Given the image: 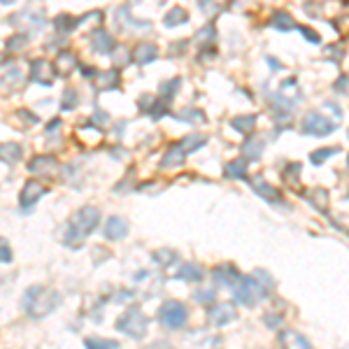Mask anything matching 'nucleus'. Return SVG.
<instances>
[{
    "mask_svg": "<svg viewBox=\"0 0 349 349\" xmlns=\"http://www.w3.org/2000/svg\"><path fill=\"white\" fill-rule=\"evenodd\" d=\"M177 279H189V282H200L202 279V270L196 263H184L177 270Z\"/></svg>",
    "mask_w": 349,
    "mask_h": 349,
    "instance_id": "obj_19",
    "label": "nucleus"
},
{
    "mask_svg": "<svg viewBox=\"0 0 349 349\" xmlns=\"http://www.w3.org/2000/svg\"><path fill=\"white\" fill-rule=\"evenodd\" d=\"M152 105H156V100H154L152 96H147V93H145V96L137 100V107H140L142 112H149V110H152Z\"/></svg>",
    "mask_w": 349,
    "mask_h": 349,
    "instance_id": "obj_39",
    "label": "nucleus"
},
{
    "mask_svg": "<svg viewBox=\"0 0 349 349\" xmlns=\"http://www.w3.org/2000/svg\"><path fill=\"white\" fill-rule=\"evenodd\" d=\"M335 126H338V124H335L333 119H329L326 114H321V112H310L303 119V131L307 133V135L324 137V135H329V133H333Z\"/></svg>",
    "mask_w": 349,
    "mask_h": 349,
    "instance_id": "obj_6",
    "label": "nucleus"
},
{
    "mask_svg": "<svg viewBox=\"0 0 349 349\" xmlns=\"http://www.w3.org/2000/svg\"><path fill=\"white\" fill-rule=\"evenodd\" d=\"M202 145H205V135H189V137H184V140L179 142V147L184 149V154L196 152V149H200Z\"/></svg>",
    "mask_w": 349,
    "mask_h": 349,
    "instance_id": "obj_23",
    "label": "nucleus"
},
{
    "mask_svg": "<svg viewBox=\"0 0 349 349\" xmlns=\"http://www.w3.org/2000/svg\"><path fill=\"white\" fill-rule=\"evenodd\" d=\"M175 45H177V47H172V49H170V54H182V51H184V47H187V42H175Z\"/></svg>",
    "mask_w": 349,
    "mask_h": 349,
    "instance_id": "obj_44",
    "label": "nucleus"
},
{
    "mask_svg": "<svg viewBox=\"0 0 349 349\" xmlns=\"http://www.w3.org/2000/svg\"><path fill=\"white\" fill-rule=\"evenodd\" d=\"M254 126H256V116L254 114H247V116H235L231 121V128L238 133H252Z\"/></svg>",
    "mask_w": 349,
    "mask_h": 349,
    "instance_id": "obj_16",
    "label": "nucleus"
},
{
    "mask_svg": "<svg viewBox=\"0 0 349 349\" xmlns=\"http://www.w3.org/2000/svg\"><path fill=\"white\" fill-rule=\"evenodd\" d=\"M340 149L338 147H329V149H319V152L312 154V163L314 166H319V163H324L326 158H331V154H338Z\"/></svg>",
    "mask_w": 349,
    "mask_h": 349,
    "instance_id": "obj_33",
    "label": "nucleus"
},
{
    "mask_svg": "<svg viewBox=\"0 0 349 349\" xmlns=\"http://www.w3.org/2000/svg\"><path fill=\"white\" fill-rule=\"evenodd\" d=\"M189 21V14H187V10L184 7H175V10H170L166 14V19H163V24L168 26V28H175V26H179V24H187Z\"/></svg>",
    "mask_w": 349,
    "mask_h": 349,
    "instance_id": "obj_18",
    "label": "nucleus"
},
{
    "mask_svg": "<svg viewBox=\"0 0 349 349\" xmlns=\"http://www.w3.org/2000/svg\"><path fill=\"white\" fill-rule=\"evenodd\" d=\"M208 317L210 321H212L214 326H228L235 321V305L233 303H219V305H212V307L208 310Z\"/></svg>",
    "mask_w": 349,
    "mask_h": 349,
    "instance_id": "obj_7",
    "label": "nucleus"
},
{
    "mask_svg": "<svg viewBox=\"0 0 349 349\" xmlns=\"http://www.w3.org/2000/svg\"><path fill=\"white\" fill-rule=\"evenodd\" d=\"M102 233H105L107 240H121L128 235V223L126 219L121 217H110L105 221V228H102Z\"/></svg>",
    "mask_w": 349,
    "mask_h": 349,
    "instance_id": "obj_11",
    "label": "nucleus"
},
{
    "mask_svg": "<svg viewBox=\"0 0 349 349\" xmlns=\"http://www.w3.org/2000/svg\"><path fill=\"white\" fill-rule=\"evenodd\" d=\"M263 145L265 142L261 140V137H252V140H247L244 142V156L247 158H254V161H256V158H261V154H263Z\"/></svg>",
    "mask_w": 349,
    "mask_h": 349,
    "instance_id": "obj_20",
    "label": "nucleus"
},
{
    "mask_svg": "<svg viewBox=\"0 0 349 349\" xmlns=\"http://www.w3.org/2000/svg\"><path fill=\"white\" fill-rule=\"evenodd\" d=\"M114 58H116V63H119V61H126V58H128V51H119V49H116Z\"/></svg>",
    "mask_w": 349,
    "mask_h": 349,
    "instance_id": "obj_45",
    "label": "nucleus"
},
{
    "mask_svg": "<svg viewBox=\"0 0 349 349\" xmlns=\"http://www.w3.org/2000/svg\"><path fill=\"white\" fill-rule=\"evenodd\" d=\"M187 317H189L187 307H184L182 303H177V300H168V303H163L161 307H158V321L170 331L184 329Z\"/></svg>",
    "mask_w": 349,
    "mask_h": 349,
    "instance_id": "obj_5",
    "label": "nucleus"
},
{
    "mask_svg": "<svg viewBox=\"0 0 349 349\" xmlns=\"http://www.w3.org/2000/svg\"><path fill=\"white\" fill-rule=\"evenodd\" d=\"M214 279H217L221 286H235V282L240 279V275H238V270L233 268V265H219V268H214Z\"/></svg>",
    "mask_w": 349,
    "mask_h": 349,
    "instance_id": "obj_14",
    "label": "nucleus"
},
{
    "mask_svg": "<svg viewBox=\"0 0 349 349\" xmlns=\"http://www.w3.org/2000/svg\"><path fill=\"white\" fill-rule=\"evenodd\" d=\"M119 84V70H110L100 77V86L102 89H114Z\"/></svg>",
    "mask_w": 349,
    "mask_h": 349,
    "instance_id": "obj_32",
    "label": "nucleus"
},
{
    "mask_svg": "<svg viewBox=\"0 0 349 349\" xmlns=\"http://www.w3.org/2000/svg\"><path fill=\"white\" fill-rule=\"evenodd\" d=\"M226 172H228V177L244 179V175H247V158H235V161H231L226 166Z\"/></svg>",
    "mask_w": 349,
    "mask_h": 349,
    "instance_id": "obj_21",
    "label": "nucleus"
},
{
    "mask_svg": "<svg viewBox=\"0 0 349 349\" xmlns=\"http://www.w3.org/2000/svg\"><path fill=\"white\" fill-rule=\"evenodd\" d=\"M177 89H179V79H170L168 84H163V86H161V93L168 98V100H170L172 91H177Z\"/></svg>",
    "mask_w": 349,
    "mask_h": 349,
    "instance_id": "obj_38",
    "label": "nucleus"
},
{
    "mask_svg": "<svg viewBox=\"0 0 349 349\" xmlns=\"http://www.w3.org/2000/svg\"><path fill=\"white\" fill-rule=\"evenodd\" d=\"M214 37H217V28H214V26H205V28H200V31L196 33V42L200 47L214 45Z\"/></svg>",
    "mask_w": 349,
    "mask_h": 349,
    "instance_id": "obj_24",
    "label": "nucleus"
},
{
    "mask_svg": "<svg viewBox=\"0 0 349 349\" xmlns=\"http://www.w3.org/2000/svg\"><path fill=\"white\" fill-rule=\"evenodd\" d=\"M54 77H56L54 63L45 61V58L33 61V66H31V79L33 81H37V84H42V86H49V84H54Z\"/></svg>",
    "mask_w": 349,
    "mask_h": 349,
    "instance_id": "obj_8",
    "label": "nucleus"
},
{
    "mask_svg": "<svg viewBox=\"0 0 349 349\" xmlns=\"http://www.w3.org/2000/svg\"><path fill=\"white\" fill-rule=\"evenodd\" d=\"M156 56H158V47L152 45V42H140V45L133 49V58H135V63H140V66H149Z\"/></svg>",
    "mask_w": 349,
    "mask_h": 349,
    "instance_id": "obj_12",
    "label": "nucleus"
},
{
    "mask_svg": "<svg viewBox=\"0 0 349 349\" xmlns=\"http://www.w3.org/2000/svg\"><path fill=\"white\" fill-rule=\"evenodd\" d=\"M147 349H172V347H170V344H168V342H166V340H158V342L149 344V347H147Z\"/></svg>",
    "mask_w": 349,
    "mask_h": 349,
    "instance_id": "obj_43",
    "label": "nucleus"
},
{
    "mask_svg": "<svg viewBox=\"0 0 349 349\" xmlns=\"http://www.w3.org/2000/svg\"><path fill=\"white\" fill-rule=\"evenodd\" d=\"M116 331H121L124 335H128L133 340L145 338V333H147V317L137 307H128L116 321Z\"/></svg>",
    "mask_w": 349,
    "mask_h": 349,
    "instance_id": "obj_4",
    "label": "nucleus"
},
{
    "mask_svg": "<svg viewBox=\"0 0 349 349\" xmlns=\"http://www.w3.org/2000/svg\"><path fill=\"white\" fill-rule=\"evenodd\" d=\"M91 45H93L96 54H110V51H114V40H112V35L107 31H102V28H98V31L93 33Z\"/></svg>",
    "mask_w": 349,
    "mask_h": 349,
    "instance_id": "obj_13",
    "label": "nucleus"
},
{
    "mask_svg": "<svg viewBox=\"0 0 349 349\" xmlns=\"http://www.w3.org/2000/svg\"><path fill=\"white\" fill-rule=\"evenodd\" d=\"M273 289V277L265 270H254V275H240V279L235 282V286L231 289L233 298L238 300L240 305H256L261 298L270 294Z\"/></svg>",
    "mask_w": 349,
    "mask_h": 349,
    "instance_id": "obj_1",
    "label": "nucleus"
},
{
    "mask_svg": "<svg viewBox=\"0 0 349 349\" xmlns=\"http://www.w3.org/2000/svg\"><path fill=\"white\" fill-rule=\"evenodd\" d=\"M279 347L282 349H312V344L298 331H282L279 333Z\"/></svg>",
    "mask_w": 349,
    "mask_h": 349,
    "instance_id": "obj_10",
    "label": "nucleus"
},
{
    "mask_svg": "<svg viewBox=\"0 0 349 349\" xmlns=\"http://www.w3.org/2000/svg\"><path fill=\"white\" fill-rule=\"evenodd\" d=\"M58 300H61V296L56 294V291H51V289L31 286L24 294V310H26L28 317L42 319V317H47V314L54 312L56 305H58Z\"/></svg>",
    "mask_w": 349,
    "mask_h": 349,
    "instance_id": "obj_3",
    "label": "nucleus"
},
{
    "mask_svg": "<svg viewBox=\"0 0 349 349\" xmlns=\"http://www.w3.org/2000/svg\"><path fill=\"white\" fill-rule=\"evenodd\" d=\"M58 63H61V68H63L66 72H70V68L75 66V56H72L70 51H63V54L58 56Z\"/></svg>",
    "mask_w": 349,
    "mask_h": 349,
    "instance_id": "obj_36",
    "label": "nucleus"
},
{
    "mask_svg": "<svg viewBox=\"0 0 349 349\" xmlns=\"http://www.w3.org/2000/svg\"><path fill=\"white\" fill-rule=\"evenodd\" d=\"M152 258L156 261L158 265H161V268H168V265L177 263V254L172 252V249H158V252L152 254Z\"/></svg>",
    "mask_w": 349,
    "mask_h": 349,
    "instance_id": "obj_22",
    "label": "nucleus"
},
{
    "mask_svg": "<svg viewBox=\"0 0 349 349\" xmlns=\"http://www.w3.org/2000/svg\"><path fill=\"white\" fill-rule=\"evenodd\" d=\"M54 158L51 156H37L33 158L31 163H28V168H31V172H40V170H49V168H54Z\"/></svg>",
    "mask_w": 349,
    "mask_h": 349,
    "instance_id": "obj_27",
    "label": "nucleus"
},
{
    "mask_svg": "<svg viewBox=\"0 0 349 349\" xmlns=\"http://www.w3.org/2000/svg\"><path fill=\"white\" fill-rule=\"evenodd\" d=\"M300 33H303V35L307 37L310 42H314V45H319V42H321V37H319L314 31H310V28H300Z\"/></svg>",
    "mask_w": 349,
    "mask_h": 349,
    "instance_id": "obj_40",
    "label": "nucleus"
},
{
    "mask_svg": "<svg viewBox=\"0 0 349 349\" xmlns=\"http://www.w3.org/2000/svg\"><path fill=\"white\" fill-rule=\"evenodd\" d=\"M214 296H217V289L208 286V289H198L196 294H193V298H196L198 303H205V305H208V303H212V300H214Z\"/></svg>",
    "mask_w": 349,
    "mask_h": 349,
    "instance_id": "obj_30",
    "label": "nucleus"
},
{
    "mask_svg": "<svg viewBox=\"0 0 349 349\" xmlns=\"http://www.w3.org/2000/svg\"><path fill=\"white\" fill-rule=\"evenodd\" d=\"M184 149L179 147V145H172L170 149H168V154H166V158L161 161V168H172V166H182V161H184Z\"/></svg>",
    "mask_w": 349,
    "mask_h": 349,
    "instance_id": "obj_15",
    "label": "nucleus"
},
{
    "mask_svg": "<svg viewBox=\"0 0 349 349\" xmlns=\"http://www.w3.org/2000/svg\"><path fill=\"white\" fill-rule=\"evenodd\" d=\"M312 202L314 205H317L319 210H324L326 208V200H329V196H326V191H321V189H319V191H312Z\"/></svg>",
    "mask_w": 349,
    "mask_h": 349,
    "instance_id": "obj_37",
    "label": "nucleus"
},
{
    "mask_svg": "<svg viewBox=\"0 0 349 349\" xmlns=\"http://www.w3.org/2000/svg\"><path fill=\"white\" fill-rule=\"evenodd\" d=\"M254 187H256V191L261 193V196H263V198H268V200H279V196H277V189L268 187V184L263 182V177H258L256 182H254Z\"/></svg>",
    "mask_w": 349,
    "mask_h": 349,
    "instance_id": "obj_26",
    "label": "nucleus"
},
{
    "mask_svg": "<svg viewBox=\"0 0 349 349\" xmlns=\"http://www.w3.org/2000/svg\"><path fill=\"white\" fill-rule=\"evenodd\" d=\"M10 261H12L10 247H7V242H3V263H10Z\"/></svg>",
    "mask_w": 349,
    "mask_h": 349,
    "instance_id": "obj_42",
    "label": "nucleus"
},
{
    "mask_svg": "<svg viewBox=\"0 0 349 349\" xmlns=\"http://www.w3.org/2000/svg\"><path fill=\"white\" fill-rule=\"evenodd\" d=\"M98 221H100V212H98L96 208L89 205V208L77 210L66 226L63 242H66L68 247H79V244L93 233V228L98 226Z\"/></svg>",
    "mask_w": 349,
    "mask_h": 349,
    "instance_id": "obj_2",
    "label": "nucleus"
},
{
    "mask_svg": "<svg viewBox=\"0 0 349 349\" xmlns=\"http://www.w3.org/2000/svg\"><path fill=\"white\" fill-rule=\"evenodd\" d=\"M268 63H270V66H273V70H279V68H282L277 61H275V58H268Z\"/></svg>",
    "mask_w": 349,
    "mask_h": 349,
    "instance_id": "obj_46",
    "label": "nucleus"
},
{
    "mask_svg": "<svg viewBox=\"0 0 349 349\" xmlns=\"http://www.w3.org/2000/svg\"><path fill=\"white\" fill-rule=\"evenodd\" d=\"M3 158H5V161H19L21 158V147L19 145H14V142H5V145H3Z\"/></svg>",
    "mask_w": 349,
    "mask_h": 349,
    "instance_id": "obj_28",
    "label": "nucleus"
},
{
    "mask_svg": "<svg viewBox=\"0 0 349 349\" xmlns=\"http://www.w3.org/2000/svg\"><path fill=\"white\" fill-rule=\"evenodd\" d=\"M28 42V35H24V33H19V35H14V37H10L7 40V49H12V51H19V49H24V45Z\"/></svg>",
    "mask_w": 349,
    "mask_h": 349,
    "instance_id": "obj_35",
    "label": "nucleus"
},
{
    "mask_svg": "<svg viewBox=\"0 0 349 349\" xmlns=\"http://www.w3.org/2000/svg\"><path fill=\"white\" fill-rule=\"evenodd\" d=\"M45 191H47L45 184L35 182V179H31V182H26L24 191H21V198H19L21 208H24V210H31L33 205H35V202L40 200L42 196H45Z\"/></svg>",
    "mask_w": 349,
    "mask_h": 349,
    "instance_id": "obj_9",
    "label": "nucleus"
},
{
    "mask_svg": "<svg viewBox=\"0 0 349 349\" xmlns=\"http://www.w3.org/2000/svg\"><path fill=\"white\" fill-rule=\"evenodd\" d=\"M54 24H56V28H58V31H72V28H77V19H72V16H68V14H61V16H58V19H56L54 21Z\"/></svg>",
    "mask_w": 349,
    "mask_h": 349,
    "instance_id": "obj_31",
    "label": "nucleus"
},
{
    "mask_svg": "<svg viewBox=\"0 0 349 349\" xmlns=\"http://www.w3.org/2000/svg\"><path fill=\"white\" fill-rule=\"evenodd\" d=\"M84 344L86 349H116L119 347V342H114V340H100V338H86Z\"/></svg>",
    "mask_w": 349,
    "mask_h": 349,
    "instance_id": "obj_25",
    "label": "nucleus"
},
{
    "mask_svg": "<svg viewBox=\"0 0 349 349\" xmlns=\"http://www.w3.org/2000/svg\"><path fill=\"white\" fill-rule=\"evenodd\" d=\"M12 3H14V0H3V5H5V7H7V5H12Z\"/></svg>",
    "mask_w": 349,
    "mask_h": 349,
    "instance_id": "obj_47",
    "label": "nucleus"
},
{
    "mask_svg": "<svg viewBox=\"0 0 349 349\" xmlns=\"http://www.w3.org/2000/svg\"><path fill=\"white\" fill-rule=\"evenodd\" d=\"M177 119H182V121H187V124H202L205 121L202 112H198V110H182L177 114Z\"/></svg>",
    "mask_w": 349,
    "mask_h": 349,
    "instance_id": "obj_29",
    "label": "nucleus"
},
{
    "mask_svg": "<svg viewBox=\"0 0 349 349\" xmlns=\"http://www.w3.org/2000/svg\"><path fill=\"white\" fill-rule=\"evenodd\" d=\"M61 107H63V110H72V107H77V91H75V89H66V91H63Z\"/></svg>",
    "mask_w": 349,
    "mask_h": 349,
    "instance_id": "obj_34",
    "label": "nucleus"
},
{
    "mask_svg": "<svg viewBox=\"0 0 349 349\" xmlns=\"http://www.w3.org/2000/svg\"><path fill=\"white\" fill-rule=\"evenodd\" d=\"M107 119H110V116H107L105 112H96V114H93V121L100 124V126H107Z\"/></svg>",
    "mask_w": 349,
    "mask_h": 349,
    "instance_id": "obj_41",
    "label": "nucleus"
},
{
    "mask_svg": "<svg viewBox=\"0 0 349 349\" xmlns=\"http://www.w3.org/2000/svg\"><path fill=\"white\" fill-rule=\"evenodd\" d=\"M270 24H273V28H277V31H294L296 28V21L289 16V12H275Z\"/></svg>",
    "mask_w": 349,
    "mask_h": 349,
    "instance_id": "obj_17",
    "label": "nucleus"
}]
</instances>
